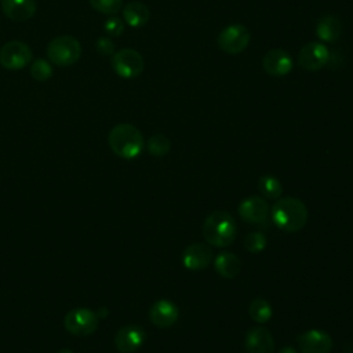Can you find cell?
I'll use <instances>...</instances> for the list:
<instances>
[{
	"instance_id": "obj_1",
	"label": "cell",
	"mask_w": 353,
	"mask_h": 353,
	"mask_svg": "<svg viewBox=\"0 0 353 353\" xmlns=\"http://www.w3.org/2000/svg\"><path fill=\"white\" fill-rule=\"evenodd\" d=\"M270 216L273 223L284 232H298L307 221V208L296 197H281L272 210Z\"/></svg>"
},
{
	"instance_id": "obj_2",
	"label": "cell",
	"mask_w": 353,
	"mask_h": 353,
	"mask_svg": "<svg viewBox=\"0 0 353 353\" xmlns=\"http://www.w3.org/2000/svg\"><path fill=\"white\" fill-rule=\"evenodd\" d=\"M108 142L112 152L125 160L139 156L145 143L142 132L135 125L128 123L114 125L108 135Z\"/></svg>"
},
{
	"instance_id": "obj_3",
	"label": "cell",
	"mask_w": 353,
	"mask_h": 353,
	"mask_svg": "<svg viewBox=\"0 0 353 353\" xmlns=\"http://www.w3.org/2000/svg\"><path fill=\"white\" fill-rule=\"evenodd\" d=\"M237 234L234 218L225 211L211 212L203 223V236L210 245L228 247L230 245Z\"/></svg>"
},
{
	"instance_id": "obj_4",
	"label": "cell",
	"mask_w": 353,
	"mask_h": 353,
	"mask_svg": "<svg viewBox=\"0 0 353 353\" xmlns=\"http://www.w3.org/2000/svg\"><path fill=\"white\" fill-rule=\"evenodd\" d=\"M81 55V46L79 40L69 34L57 36L47 46V57L51 63L65 68L79 61Z\"/></svg>"
},
{
	"instance_id": "obj_5",
	"label": "cell",
	"mask_w": 353,
	"mask_h": 353,
	"mask_svg": "<svg viewBox=\"0 0 353 353\" xmlns=\"http://www.w3.org/2000/svg\"><path fill=\"white\" fill-rule=\"evenodd\" d=\"M98 316L87 307H77L68 312L63 317V327L68 332L77 336H88L98 328Z\"/></svg>"
},
{
	"instance_id": "obj_6",
	"label": "cell",
	"mask_w": 353,
	"mask_h": 353,
	"mask_svg": "<svg viewBox=\"0 0 353 353\" xmlns=\"http://www.w3.org/2000/svg\"><path fill=\"white\" fill-rule=\"evenodd\" d=\"M110 65L114 73L121 79H135L143 72L145 61L138 51L123 48L112 55Z\"/></svg>"
},
{
	"instance_id": "obj_7",
	"label": "cell",
	"mask_w": 353,
	"mask_h": 353,
	"mask_svg": "<svg viewBox=\"0 0 353 353\" xmlns=\"http://www.w3.org/2000/svg\"><path fill=\"white\" fill-rule=\"evenodd\" d=\"M216 43L223 52L237 55L247 48L250 43V32L241 23H232L219 32Z\"/></svg>"
},
{
	"instance_id": "obj_8",
	"label": "cell",
	"mask_w": 353,
	"mask_h": 353,
	"mask_svg": "<svg viewBox=\"0 0 353 353\" xmlns=\"http://www.w3.org/2000/svg\"><path fill=\"white\" fill-rule=\"evenodd\" d=\"M32 62V50L25 41L11 40L0 48V65L7 70H21Z\"/></svg>"
},
{
	"instance_id": "obj_9",
	"label": "cell",
	"mask_w": 353,
	"mask_h": 353,
	"mask_svg": "<svg viewBox=\"0 0 353 353\" xmlns=\"http://www.w3.org/2000/svg\"><path fill=\"white\" fill-rule=\"evenodd\" d=\"M328 57H330V51L323 43L310 41L299 50L298 63L305 70L316 72L325 66Z\"/></svg>"
},
{
	"instance_id": "obj_10",
	"label": "cell",
	"mask_w": 353,
	"mask_h": 353,
	"mask_svg": "<svg viewBox=\"0 0 353 353\" xmlns=\"http://www.w3.org/2000/svg\"><path fill=\"white\" fill-rule=\"evenodd\" d=\"M299 350L302 353H330L332 349V338L323 330H309L296 336Z\"/></svg>"
},
{
	"instance_id": "obj_11",
	"label": "cell",
	"mask_w": 353,
	"mask_h": 353,
	"mask_svg": "<svg viewBox=\"0 0 353 353\" xmlns=\"http://www.w3.org/2000/svg\"><path fill=\"white\" fill-rule=\"evenodd\" d=\"M146 339V332L137 324H127L121 327L114 335V345L121 353H132L138 350Z\"/></svg>"
},
{
	"instance_id": "obj_12",
	"label": "cell",
	"mask_w": 353,
	"mask_h": 353,
	"mask_svg": "<svg viewBox=\"0 0 353 353\" xmlns=\"http://www.w3.org/2000/svg\"><path fill=\"white\" fill-rule=\"evenodd\" d=\"M212 261V250L203 243H193L182 252V263L188 270H203Z\"/></svg>"
},
{
	"instance_id": "obj_13",
	"label": "cell",
	"mask_w": 353,
	"mask_h": 353,
	"mask_svg": "<svg viewBox=\"0 0 353 353\" xmlns=\"http://www.w3.org/2000/svg\"><path fill=\"white\" fill-rule=\"evenodd\" d=\"M263 69L268 74L281 77L292 70V59L290 54L281 48H273L268 51L262 59Z\"/></svg>"
},
{
	"instance_id": "obj_14",
	"label": "cell",
	"mask_w": 353,
	"mask_h": 353,
	"mask_svg": "<svg viewBox=\"0 0 353 353\" xmlns=\"http://www.w3.org/2000/svg\"><path fill=\"white\" fill-rule=\"evenodd\" d=\"M247 353H273L274 341L272 332L265 327H252L248 330L244 341Z\"/></svg>"
},
{
	"instance_id": "obj_15",
	"label": "cell",
	"mask_w": 353,
	"mask_h": 353,
	"mask_svg": "<svg viewBox=\"0 0 353 353\" xmlns=\"http://www.w3.org/2000/svg\"><path fill=\"white\" fill-rule=\"evenodd\" d=\"M239 215L248 223H262L269 216V205L265 199L251 196L240 203Z\"/></svg>"
},
{
	"instance_id": "obj_16",
	"label": "cell",
	"mask_w": 353,
	"mask_h": 353,
	"mask_svg": "<svg viewBox=\"0 0 353 353\" xmlns=\"http://www.w3.org/2000/svg\"><path fill=\"white\" fill-rule=\"evenodd\" d=\"M178 316L179 310L176 305L168 299L156 301L149 309V319L159 328L171 327L178 320Z\"/></svg>"
},
{
	"instance_id": "obj_17",
	"label": "cell",
	"mask_w": 353,
	"mask_h": 353,
	"mask_svg": "<svg viewBox=\"0 0 353 353\" xmlns=\"http://www.w3.org/2000/svg\"><path fill=\"white\" fill-rule=\"evenodd\" d=\"M3 14L14 22H25L36 12L34 0H1Z\"/></svg>"
},
{
	"instance_id": "obj_18",
	"label": "cell",
	"mask_w": 353,
	"mask_h": 353,
	"mask_svg": "<svg viewBox=\"0 0 353 353\" xmlns=\"http://www.w3.org/2000/svg\"><path fill=\"white\" fill-rule=\"evenodd\" d=\"M343 28L335 15H324L316 25V34L321 41L335 43L342 36Z\"/></svg>"
},
{
	"instance_id": "obj_19",
	"label": "cell",
	"mask_w": 353,
	"mask_h": 353,
	"mask_svg": "<svg viewBox=\"0 0 353 353\" xmlns=\"http://www.w3.org/2000/svg\"><path fill=\"white\" fill-rule=\"evenodd\" d=\"M123 18L132 28H142L149 22L150 11L141 1H130L123 8Z\"/></svg>"
},
{
	"instance_id": "obj_20",
	"label": "cell",
	"mask_w": 353,
	"mask_h": 353,
	"mask_svg": "<svg viewBox=\"0 0 353 353\" xmlns=\"http://www.w3.org/2000/svg\"><path fill=\"white\" fill-rule=\"evenodd\" d=\"M214 266H215V270L222 277H225V279H234L239 274L240 269H241V262H240V259L234 254L223 251V252H219L215 256Z\"/></svg>"
},
{
	"instance_id": "obj_21",
	"label": "cell",
	"mask_w": 353,
	"mask_h": 353,
	"mask_svg": "<svg viewBox=\"0 0 353 353\" xmlns=\"http://www.w3.org/2000/svg\"><path fill=\"white\" fill-rule=\"evenodd\" d=\"M248 314L254 321L263 324V323H266L272 319L273 310H272V306L269 305V302L266 299L256 298L250 303Z\"/></svg>"
},
{
	"instance_id": "obj_22",
	"label": "cell",
	"mask_w": 353,
	"mask_h": 353,
	"mask_svg": "<svg viewBox=\"0 0 353 353\" xmlns=\"http://www.w3.org/2000/svg\"><path fill=\"white\" fill-rule=\"evenodd\" d=\"M258 189H259V192H261L265 197L272 199V200L279 199V197L281 196V193H283V186H281L280 181H279L276 176L268 175V174H266V175H262V176L259 178V181H258Z\"/></svg>"
},
{
	"instance_id": "obj_23",
	"label": "cell",
	"mask_w": 353,
	"mask_h": 353,
	"mask_svg": "<svg viewBox=\"0 0 353 353\" xmlns=\"http://www.w3.org/2000/svg\"><path fill=\"white\" fill-rule=\"evenodd\" d=\"M146 148H148V152L152 156L161 157V156H165L170 152L171 142L164 134H154L149 138V141L146 143Z\"/></svg>"
},
{
	"instance_id": "obj_24",
	"label": "cell",
	"mask_w": 353,
	"mask_h": 353,
	"mask_svg": "<svg viewBox=\"0 0 353 353\" xmlns=\"http://www.w3.org/2000/svg\"><path fill=\"white\" fill-rule=\"evenodd\" d=\"M30 74L37 81H47L52 77V65L51 62L39 58L34 59L30 65Z\"/></svg>"
},
{
	"instance_id": "obj_25",
	"label": "cell",
	"mask_w": 353,
	"mask_h": 353,
	"mask_svg": "<svg viewBox=\"0 0 353 353\" xmlns=\"http://www.w3.org/2000/svg\"><path fill=\"white\" fill-rule=\"evenodd\" d=\"M88 3L95 11L108 15L117 14L123 7V0H88Z\"/></svg>"
},
{
	"instance_id": "obj_26",
	"label": "cell",
	"mask_w": 353,
	"mask_h": 353,
	"mask_svg": "<svg viewBox=\"0 0 353 353\" xmlns=\"http://www.w3.org/2000/svg\"><path fill=\"white\" fill-rule=\"evenodd\" d=\"M266 244H268V240L265 234L261 232H251L244 239V247L247 248V251L252 254L263 251L266 248Z\"/></svg>"
},
{
	"instance_id": "obj_27",
	"label": "cell",
	"mask_w": 353,
	"mask_h": 353,
	"mask_svg": "<svg viewBox=\"0 0 353 353\" xmlns=\"http://www.w3.org/2000/svg\"><path fill=\"white\" fill-rule=\"evenodd\" d=\"M103 29L105 32L112 36V37H119L123 32H124V23L120 18L117 17H110L105 21V25H103Z\"/></svg>"
},
{
	"instance_id": "obj_28",
	"label": "cell",
	"mask_w": 353,
	"mask_h": 353,
	"mask_svg": "<svg viewBox=\"0 0 353 353\" xmlns=\"http://www.w3.org/2000/svg\"><path fill=\"white\" fill-rule=\"evenodd\" d=\"M95 48L101 55H113L114 54V44L109 37L97 39Z\"/></svg>"
},
{
	"instance_id": "obj_29",
	"label": "cell",
	"mask_w": 353,
	"mask_h": 353,
	"mask_svg": "<svg viewBox=\"0 0 353 353\" xmlns=\"http://www.w3.org/2000/svg\"><path fill=\"white\" fill-rule=\"evenodd\" d=\"M97 316H98V319H105L106 316H108V313H109V310H108V307H105V306H101L97 312Z\"/></svg>"
},
{
	"instance_id": "obj_30",
	"label": "cell",
	"mask_w": 353,
	"mask_h": 353,
	"mask_svg": "<svg viewBox=\"0 0 353 353\" xmlns=\"http://www.w3.org/2000/svg\"><path fill=\"white\" fill-rule=\"evenodd\" d=\"M277 353H296V350L294 347H291V346H284Z\"/></svg>"
},
{
	"instance_id": "obj_31",
	"label": "cell",
	"mask_w": 353,
	"mask_h": 353,
	"mask_svg": "<svg viewBox=\"0 0 353 353\" xmlns=\"http://www.w3.org/2000/svg\"><path fill=\"white\" fill-rule=\"evenodd\" d=\"M57 353H73L70 349H66V347H63V349H59Z\"/></svg>"
}]
</instances>
